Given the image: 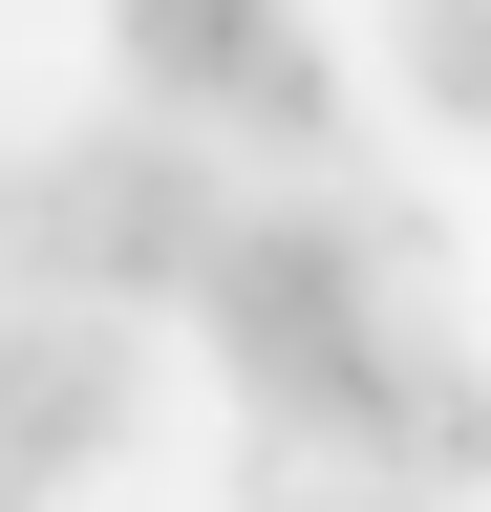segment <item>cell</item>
Returning a JSON list of instances; mask_svg holds the SVG:
<instances>
[{"label": "cell", "mask_w": 491, "mask_h": 512, "mask_svg": "<svg viewBox=\"0 0 491 512\" xmlns=\"http://www.w3.org/2000/svg\"><path fill=\"white\" fill-rule=\"evenodd\" d=\"M43 192H65V299L107 320H150V299H193V256H214V128H171V107H107L43 150Z\"/></svg>", "instance_id": "cell-1"}, {"label": "cell", "mask_w": 491, "mask_h": 512, "mask_svg": "<svg viewBox=\"0 0 491 512\" xmlns=\"http://www.w3.org/2000/svg\"><path fill=\"white\" fill-rule=\"evenodd\" d=\"M406 107L427 128H491V0H406Z\"/></svg>", "instance_id": "cell-6"}, {"label": "cell", "mask_w": 491, "mask_h": 512, "mask_svg": "<svg viewBox=\"0 0 491 512\" xmlns=\"http://www.w3.org/2000/svg\"><path fill=\"white\" fill-rule=\"evenodd\" d=\"M0 512H22V491H0Z\"/></svg>", "instance_id": "cell-8"}, {"label": "cell", "mask_w": 491, "mask_h": 512, "mask_svg": "<svg viewBox=\"0 0 491 512\" xmlns=\"http://www.w3.org/2000/svg\"><path fill=\"white\" fill-rule=\"evenodd\" d=\"M214 128H235V150H278L299 192H321V171H363V150H342V64H321V22H299V0H278L257 43H235V86H214Z\"/></svg>", "instance_id": "cell-4"}, {"label": "cell", "mask_w": 491, "mask_h": 512, "mask_svg": "<svg viewBox=\"0 0 491 512\" xmlns=\"http://www.w3.org/2000/svg\"><path fill=\"white\" fill-rule=\"evenodd\" d=\"M0 299H65V192H43V150H0Z\"/></svg>", "instance_id": "cell-7"}, {"label": "cell", "mask_w": 491, "mask_h": 512, "mask_svg": "<svg viewBox=\"0 0 491 512\" xmlns=\"http://www.w3.org/2000/svg\"><path fill=\"white\" fill-rule=\"evenodd\" d=\"M150 427V363H129V320L107 299H0V491H86L107 448Z\"/></svg>", "instance_id": "cell-2"}, {"label": "cell", "mask_w": 491, "mask_h": 512, "mask_svg": "<svg viewBox=\"0 0 491 512\" xmlns=\"http://www.w3.org/2000/svg\"><path fill=\"white\" fill-rule=\"evenodd\" d=\"M363 470H385V491H427V512H470V491H491V342H470L449 299H427V320H385V384H363Z\"/></svg>", "instance_id": "cell-3"}, {"label": "cell", "mask_w": 491, "mask_h": 512, "mask_svg": "<svg viewBox=\"0 0 491 512\" xmlns=\"http://www.w3.org/2000/svg\"><path fill=\"white\" fill-rule=\"evenodd\" d=\"M278 0H107V64H129V107H171V128H214V86H235V43H257Z\"/></svg>", "instance_id": "cell-5"}]
</instances>
